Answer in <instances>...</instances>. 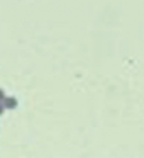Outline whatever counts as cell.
I'll list each match as a JSON object with an SVG mask.
<instances>
[{
    "instance_id": "cell-1",
    "label": "cell",
    "mask_w": 144,
    "mask_h": 158,
    "mask_svg": "<svg viewBox=\"0 0 144 158\" xmlns=\"http://www.w3.org/2000/svg\"><path fill=\"white\" fill-rule=\"evenodd\" d=\"M4 107H7V109H15V107H17V99H15V97H5Z\"/></svg>"
},
{
    "instance_id": "cell-3",
    "label": "cell",
    "mask_w": 144,
    "mask_h": 158,
    "mask_svg": "<svg viewBox=\"0 0 144 158\" xmlns=\"http://www.w3.org/2000/svg\"><path fill=\"white\" fill-rule=\"evenodd\" d=\"M4 112V106H2V104H0V114Z\"/></svg>"
},
{
    "instance_id": "cell-2",
    "label": "cell",
    "mask_w": 144,
    "mask_h": 158,
    "mask_svg": "<svg viewBox=\"0 0 144 158\" xmlns=\"http://www.w3.org/2000/svg\"><path fill=\"white\" fill-rule=\"evenodd\" d=\"M5 99V94H4V90L0 89V100H4Z\"/></svg>"
}]
</instances>
